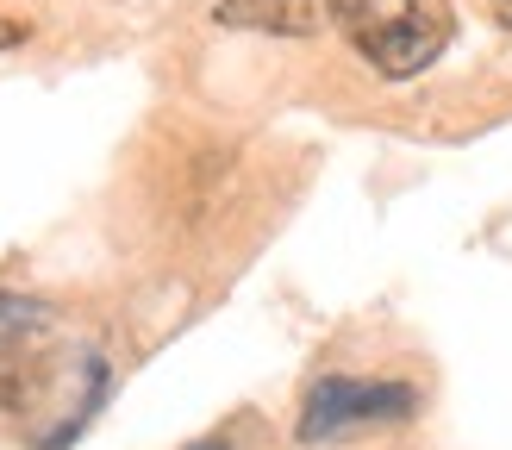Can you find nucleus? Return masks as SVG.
<instances>
[{
    "mask_svg": "<svg viewBox=\"0 0 512 450\" xmlns=\"http://www.w3.org/2000/svg\"><path fill=\"white\" fill-rule=\"evenodd\" d=\"M188 450H232L225 438H200V444H188Z\"/></svg>",
    "mask_w": 512,
    "mask_h": 450,
    "instance_id": "6",
    "label": "nucleus"
},
{
    "mask_svg": "<svg viewBox=\"0 0 512 450\" xmlns=\"http://www.w3.org/2000/svg\"><path fill=\"white\" fill-rule=\"evenodd\" d=\"M338 19V0H219L213 25L225 32H269V38H319Z\"/></svg>",
    "mask_w": 512,
    "mask_h": 450,
    "instance_id": "3",
    "label": "nucleus"
},
{
    "mask_svg": "<svg viewBox=\"0 0 512 450\" xmlns=\"http://www.w3.org/2000/svg\"><path fill=\"white\" fill-rule=\"evenodd\" d=\"M488 7H494V13H500L506 25H512V0H488Z\"/></svg>",
    "mask_w": 512,
    "mask_h": 450,
    "instance_id": "7",
    "label": "nucleus"
},
{
    "mask_svg": "<svg viewBox=\"0 0 512 450\" xmlns=\"http://www.w3.org/2000/svg\"><path fill=\"white\" fill-rule=\"evenodd\" d=\"M419 413V394L406 382H369V375H319L300 400V419H294V438L300 444H325V438H344V432H363V425H394V419H413Z\"/></svg>",
    "mask_w": 512,
    "mask_h": 450,
    "instance_id": "2",
    "label": "nucleus"
},
{
    "mask_svg": "<svg viewBox=\"0 0 512 450\" xmlns=\"http://www.w3.org/2000/svg\"><path fill=\"white\" fill-rule=\"evenodd\" d=\"M25 32H32V25H25V19H7V13H0V50L25 44Z\"/></svg>",
    "mask_w": 512,
    "mask_h": 450,
    "instance_id": "5",
    "label": "nucleus"
},
{
    "mask_svg": "<svg viewBox=\"0 0 512 450\" xmlns=\"http://www.w3.org/2000/svg\"><path fill=\"white\" fill-rule=\"evenodd\" d=\"M338 25L375 75L406 82L450 50L456 7L450 0H338Z\"/></svg>",
    "mask_w": 512,
    "mask_h": 450,
    "instance_id": "1",
    "label": "nucleus"
},
{
    "mask_svg": "<svg viewBox=\"0 0 512 450\" xmlns=\"http://www.w3.org/2000/svg\"><path fill=\"white\" fill-rule=\"evenodd\" d=\"M32 319H44L38 300H13V294H0V332H7V338L32 332Z\"/></svg>",
    "mask_w": 512,
    "mask_h": 450,
    "instance_id": "4",
    "label": "nucleus"
}]
</instances>
